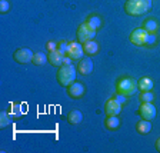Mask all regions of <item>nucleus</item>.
Returning a JSON list of instances; mask_svg holds the SVG:
<instances>
[{
  "label": "nucleus",
  "instance_id": "obj_1",
  "mask_svg": "<svg viewBox=\"0 0 160 153\" xmlns=\"http://www.w3.org/2000/svg\"><path fill=\"white\" fill-rule=\"evenodd\" d=\"M152 0H127L124 12L130 16H142L152 9Z\"/></svg>",
  "mask_w": 160,
  "mask_h": 153
},
{
  "label": "nucleus",
  "instance_id": "obj_2",
  "mask_svg": "<svg viewBox=\"0 0 160 153\" xmlns=\"http://www.w3.org/2000/svg\"><path fill=\"white\" fill-rule=\"evenodd\" d=\"M77 67H74L73 64H63L60 66L57 70L56 79L59 82L60 86L67 87L69 84H72L76 80V74H77Z\"/></svg>",
  "mask_w": 160,
  "mask_h": 153
},
{
  "label": "nucleus",
  "instance_id": "obj_3",
  "mask_svg": "<svg viewBox=\"0 0 160 153\" xmlns=\"http://www.w3.org/2000/svg\"><path fill=\"white\" fill-rule=\"evenodd\" d=\"M116 90L119 93L124 94V96L132 97L137 93V90H139V83H137L133 77H122V79L117 80Z\"/></svg>",
  "mask_w": 160,
  "mask_h": 153
},
{
  "label": "nucleus",
  "instance_id": "obj_4",
  "mask_svg": "<svg viewBox=\"0 0 160 153\" xmlns=\"http://www.w3.org/2000/svg\"><path fill=\"white\" fill-rule=\"evenodd\" d=\"M96 32L97 30L92 29V27L89 26V24L84 22V23H82L79 26V29H77V42H80V43L83 44L84 42H87V40H93L94 36H96Z\"/></svg>",
  "mask_w": 160,
  "mask_h": 153
},
{
  "label": "nucleus",
  "instance_id": "obj_5",
  "mask_svg": "<svg viewBox=\"0 0 160 153\" xmlns=\"http://www.w3.org/2000/svg\"><path fill=\"white\" fill-rule=\"evenodd\" d=\"M33 54H34L33 52L30 49H27V47H20V49H17L13 53V59L20 64H26L33 60Z\"/></svg>",
  "mask_w": 160,
  "mask_h": 153
},
{
  "label": "nucleus",
  "instance_id": "obj_6",
  "mask_svg": "<svg viewBox=\"0 0 160 153\" xmlns=\"http://www.w3.org/2000/svg\"><path fill=\"white\" fill-rule=\"evenodd\" d=\"M147 37H149V32H146L143 27H137L130 34V42L136 46H144Z\"/></svg>",
  "mask_w": 160,
  "mask_h": 153
},
{
  "label": "nucleus",
  "instance_id": "obj_7",
  "mask_svg": "<svg viewBox=\"0 0 160 153\" xmlns=\"http://www.w3.org/2000/svg\"><path fill=\"white\" fill-rule=\"evenodd\" d=\"M84 54L83 44L80 42H69V49H67V56L72 60H80Z\"/></svg>",
  "mask_w": 160,
  "mask_h": 153
},
{
  "label": "nucleus",
  "instance_id": "obj_8",
  "mask_svg": "<svg viewBox=\"0 0 160 153\" xmlns=\"http://www.w3.org/2000/svg\"><path fill=\"white\" fill-rule=\"evenodd\" d=\"M140 116L146 120H153L156 117V107L153 103H142L139 107Z\"/></svg>",
  "mask_w": 160,
  "mask_h": 153
},
{
  "label": "nucleus",
  "instance_id": "obj_9",
  "mask_svg": "<svg viewBox=\"0 0 160 153\" xmlns=\"http://www.w3.org/2000/svg\"><path fill=\"white\" fill-rule=\"evenodd\" d=\"M122 106L123 105L119 103L116 99H109L106 102V106H104V112H106L107 116H117V115L122 112Z\"/></svg>",
  "mask_w": 160,
  "mask_h": 153
},
{
  "label": "nucleus",
  "instance_id": "obj_10",
  "mask_svg": "<svg viewBox=\"0 0 160 153\" xmlns=\"http://www.w3.org/2000/svg\"><path fill=\"white\" fill-rule=\"evenodd\" d=\"M77 72L80 74H83V76H87L93 72V60L90 59V57H83V59L79 60V63H77Z\"/></svg>",
  "mask_w": 160,
  "mask_h": 153
},
{
  "label": "nucleus",
  "instance_id": "obj_11",
  "mask_svg": "<svg viewBox=\"0 0 160 153\" xmlns=\"http://www.w3.org/2000/svg\"><path fill=\"white\" fill-rule=\"evenodd\" d=\"M67 94L72 99H80L84 94V86L80 82H73L72 84L67 86Z\"/></svg>",
  "mask_w": 160,
  "mask_h": 153
},
{
  "label": "nucleus",
  "instance_id": "obj_12",
  "mask_svg": "<svg viewBox=\"0 0 160 153\" xmlns=\"http://www.w3.org/2000/svg\"><path fill=\"white\" fill-rule=\"evenodd\" d=\"M47 59H49V63L54 67H60L63 66V60H64V54H62L59 50H53V52H49L47 54Z\"/></svg>",
  "mask_w": 160,
  "mask_h": 153
},
{
  "label": "nucleus",
  "instance_id": "obj_13",
  "mask_svg": "<svg viewBox=\"0 0 160 153\" xmlns=\"http://www.w3.org/2000/svg\"><path fill=\"white\" fill-rule=\"evenodd\" d=\"M83 50L84 53L89 54V56H93V54H96L97 52H99V43H97L96 40H87V42H84L83 43Z\"/></svg>",
  "mask_w": 160,
  "mask_h": 153
},
{
  "label": "nucleus",
  "instance_id": "obj_14",
  "mask_svg": "<svg viewBox=\"0 0 160 153\" xmlns=\"http://www.w3.org/2000/svg\"><path fill=\"white\" fill-rule=\"evenodd\" d=\"M152 127H153L152 126V122H150V120H146V119L137 122V125H136L137 133H140V135H147L149 132H152Z\"/></svg>",
  "mask_w": 160,
  "mask_h": 153
},
{
  "label": "nucleus",
  "instance_id": "obj_15",
  "mask_svg": "<svg viewBox=\"0 0 160 153\" xmlns=\"http://www.w3.org/2000/svg\"><path fill=\"white\" fill-rule=\"evenodd\" d=\"M67 120H69L70 125H79V123H82V120H83V113L77 109L70 110L69 116H67Z\"/></svg>",
  "mask_w": 160,
  "mask_h": 153
},
{
  "label": "nucleus",
  "instance_id": "obj_16",
  "mask_svg": "<svg viewBox=\"0 0 160 153\" xmlns=\"http://www.w3.org/2000/svg\"><path fill=\"white\" fill-rule=\"evenodd\" d=\"M9 115L12 116V119H19V117H22L24 115L23 105H22V103H13L12 106H10Z\"/></svg>",
  "mask_w": 160,
  "mask_h": 153
},
{
  "label": "nucleus",
  "instance_id": "obj_17",
  "mask_svg": "<svg viewBox=\"0 0 160 153\" xmlns=\"http://www.w3.org/2000/svg\"><path fill=\"white\" fill-rule=\"evenodd\" d=\"M104 126L109 130H117L120 127V119L117 116H107L104 120Z\"/></svg>",
  "mask_w": 160,
  "mask_h": 153
},
{
  "label": "nucleus",
  "instance_id": "obj_18",
  "mask_svg": "<svg viewBox=\"0 0 160 153\" xmlns=\"http://www.w3.org/2000/svg\"><path fill=\"white\" fill-rule=\"evenodd\" d=\"M86 23L89 24L92 29L99 30L100 27H102V24H103V22H102V19H100L97 14H90V16L86 19Z\"/></svg>",
  "mask_w": 160,
  "mask_h": 153
},
{
  "label": "nucleus",
  "instance_id": "obj_19",
  "mask_svg": "<svg viewBox=\"0 0 160 153\" xmlns=\"http://www.w3.org/2000/svg\"><path fill=\"white\" fill-rule=\"evenodd\" d=\"M139 90L142 92H150V90H153V80L150 79V77H142L139 80Z\"/></svg>",
  "mask_w": 160,
  "mask_h": 153
},
{
  "label": "nucleus",
  "instance_id": "obj_20",
  "mask_svg": "<svg viewBox=\"0 0 160 153\" xmlns=\"http://www.w3.org/2000/svg\"><path fill=\"white\" fill-rule=\"evenodd\" d=\"M143 29L149 33H156L157 29H159V23L154 19H146L143 23Z\"/></svg>",
  "mask_w": 160,
  "mask_h": 153
},
{
  "label": "nucleus",
  "instance_id": "obj_21",
  "mask_svg": "<svg viewBox=\"0 0 160 153\" xmlns=\"http://www.w3.org/2000/svg\"><path fill=\"white\" fill-rule=\"evenodd\" d=\"M46 62H49V59H47V54H44L43 52H37V53L33 54L32 63H33L34 66H43Z\"/></svg>",
  "mask_w": 160,
  "mask_h": 153
},
{
  "label": "nucleus",
  "instance_id": "obj_22",
  "mask_svg": "<svg viewBox=\"0 0 160 153\" xmlns=\"http://www.w3.org/2000/svg\"><path fill=\"white\" fill-rule=\"evenodd\" d=\"M10 122H12V116L9 115V112H2V115H0V127L2 129L7 127L10 125Z\"/></svg>",
  "mask_w": 160,
  "mask_h": 153
},
{
  "label": "nucleus",
  "instance_id": "obj_23",
  "mask_svg": "<svg viewBox=\"0 0 160 153\" xmlns=\"http://www.w3.org/2000/svg\"><path fill=\"white\" fill-rule=\"evenodd\" d=\"M153 99H154V94L152 93V90H150V92H142V93H140L142 103H152Z\"/></svg>",
  "mask_w": 160,
  "mask_h": 153
},
{
  "label": "nucleus",
  "instance_id": "obj_24",
  "mask_svg": "<svg viewBox=\"0 0 160 153\" xmlns=\"http://www.w3.org/2000/svg\"><path fill=\"white\" fill-rule=\"evenodd\" d=\"M67 49H69V42L62 40V42L57 43V50H59L62 54H64V56H67Z\"/></svg>",
  "mask_w": 160,
  "mask_h": 153
},
{
  "label": "nucleus",
  "instance_id": "obj_25",
  "mask_svg": "<svg viewBox=\"0 0 160 153\" xmlns=\"http://www.w3.org/2000/svg\"><path fill=\"white\" fill-rule=\"evenodd\" d=\"M10 9V3H9V0H0V12L2 13H7Z\"/></svg>",
  "mask_w": 160,
  "mask_h": 153
},
{
  "label": "nucleus",
  "instance_id": "obj_26",
  "mask_svg": "<svg viewBox=\"0 0 160 153\" xmlns=\"http://www.w3.org/2000/svg\"><path fill=\"white\" fill-rule=\"evenodd\" d=\"M113 99H116L117 102H119V103H122V105H124L127 102V99H129V97L127 96H124V94H122V93H119V92H116V94H114L113 96Z\"/></svg>",
  "mask_w": 160,
  "mask_h": 153
},
{
  "label": "nucleus",
  "instance_id": "obj_27",
  "mask_svg": "<svg viewBox=\"0 0 160 153\" xmlns=\"http://www.w3.org/2000/svg\"><path fill=\"white\" fill-rule=\"evenodd\" d=\"M154 43H156V34H154V33H149V37H147L146 44H144V46H153Z\"/></svg>",
  "mask_w": 160,
  "mask_h": 153
},
{
  "label": "nucleus",
  "instance_id": "obj_28",
  "mask_svg": "<svg viewBox=\"0 0 160 153\" xmlns=\"http://www.w3.org/2000/svg\"><path fill=\"white\" fill-rule=\"evenodd\" d=\"M46 49L49 50V52L57 50V43H56V42H52V40H50V42H47V43H46Z\"/></svg>",
  "mask_w": 160,
  "mask_h": 153
},
{
  "label": "nucleus",
  "instance_id": "obj_29",
  "mask_svg": "<svg viewBox=\"0 0 160 153\" xmlns=\"http://www.w3.org/2000/svg\"><path fill=\"white\" fill-rule=\"evenodd\" d=\"M63 64H72V59L69 56H64V60H63Z\"/></svg>",
  "mask_w": 160,
  "mask_h": 153
},
{
  "label": "nucleus",
  "instance_id": "obj_30",
  "mask_svg": "<svg viewBox=\"0 0 160 153\" xmlns=\"http://www.w3.org/2000/svg\"><path fill=\"white\" fill-rule=\"evenodd\" d=\"M156 150L157 152H160V137L156 140Z\"/></svg>",
  "mask_w": 160,
  "mask_h": 153
}]
</instances>
